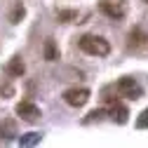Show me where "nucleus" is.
Wrapping results in <instances>:
<instances>
[{"instance_id":"obj_1","label":"nucleus","mask_w":148,"mask_h":148,"mask_svg":"<svg viewBox=\"0 0 148 148\" xmlns=\"http://www.w3.org/2000/svg\"><path fill=\"white\" fill-rule=\"evenodd\" d=\"M78 45H80V49L85 54H89V57H108V52H110L108 40L101 38V35H92V33L82 35L78 40Z\"/></svg>"},{"instance_id":"obj_2","label":"nucleus","mask_w":148,"mask_h":148,"mask_svg":"<svg viewBox=\"0 0 148 148\" xmlns=\"http://www.w3.org/2000/svg\"><path fill=\"white\" fill-rule=\"evenodd\" d=\"M115 92H118L120 97L129 99V101H136V99L143 97V87H141L134 78H129V75H125V78H120V80L115 82Z\"/></svg>"},{"instance_id":"obj_3","label":"nucleus","mask_w":148,"mask_h":148,"mask_svg":"<svg viewBox=\"0 0 148 148\" xmlns=\"http://www.w3.org/2000/svg\"><path fill=\"white\" fill-rule=\"evenodd\" d=\"M99 12L108 19H125L127 14V0H99Z\"/></svg>"},{"instance_id":"obj_4","label":"nucleus","mask_w":148,"mask_h":148,"mask_svg":"<svg viewBox=\"0 0 148 148\" xmlns=\"http://www.w3.org/2000/svg\"><path fill=\"white\" fill-rule=\"evenodd\" d=\"M14 110H16V115H19V118H21L24 122H31V125H33V122H38V120L42 118L40 108L35 106L33 101H19Z\"/></svg>"},{"instance_id":"obj_5","label":"nucleus","mask_w":148,"mask_h":148,"mask_svg":"<svg viewBox=\"0 0 148 148\" xmlns=\"http://www.w3.org/2000/svg\"><path fill=\"white\" fill-rule=\"evenodd\" d=\"M64 101L73 108H80L89 101V89L87 87H71V89L64 92Z\"/></svg>"},{"instance_id":"obj_6","label":"nucleus","mask_w":148,"mask_h":148,"mask_svg":"<svg viewBox=\"0 0 148 148\" xmlns=\"http://www.w3.org/2000/svg\"><path fill=\"white\" fill-rule=\"evenodd\" d=\"M106 115L113 120V122H118V125H125V122L129 120V108H127L122 101H118V99H108Z\"/></svg>"},{"instance_id":"obj_7","label":"nucleus","mask_w":148,"mask_h":148,"mask_svg":"<svg viewBox=\"0 0 148 148\" xmlns=\"http://www.w3.org/2000/svg\"><path fill=\"white\" fill-rule=\"evenodd\" d=\"M146 40H148V38H146V33H143L141 28H134L132 33H129V42H127V47H129V49H134V52H139V49L146 45Z\"/></svg>"},{"instance_id":"obj_8","label":"nucleus","mask_w":148,"mask_h":148,"mask_svg":"<svg viewBox=\"0 0 148 148\" xmlns=\"http://www.w3.org/2000/svg\"><path fill=\"white\" fill-rule=\"evenodd\" d=\"M24 71H26V66H24L21 57H19V54H14V57L10 59V64H7V73H10V75H14V78H21Z\"/></svg>"},{"instance_id":"obj_9","label":"nucleus","mask_w":148,"mask_h":148,"mask_svg":"<svg viewBox=\"0 0 148 148\" xmlns=\"http://www.w3.org/2000/svg\"><path fill=\"white\" fill-rule=\"evenodd\" d=\"M0 136L3 139H14L16 136V122L14 120H3L0 122Z\"/></svg>"},{"instance_id":"obj_10","label":"nucleus","mask_w":148,"mask_h":148,"mask_svg":"<svg viewBox=\"0 0 148 148\" xmlns=\"http://www.w3.org/2000/svg\"><path fill=\"white\" fill-rule=\"evenodd\" d=\"M45 59L47 61H57L59 59V47H57V42H54L52 38L45 40Z\"/></svg>"},{"instance_id":"obj_11","label":"nucleus","mask_w":148,"mask_h":148,"mask_svg":"<svg viewBox=\"0 0 148 148\" xmlns=\"http://www.w3.org/2000/svg\"><path fill=\"white\" fill-rule=\"evenodd\" d=\"M42 141V134L40 132H28V134H21L19 136V143L21 146H35V143H40Z\"/></svg>"},{"instance_id":"obj_12","label":"nucleus","mask_w":148,"mask_h":148,"mask_svg":"<svg viewBox=\"0 0 148 148\" xmlns=\"http://www.w3.org/2000/svg\"><path fill=\"white\" fill-rule=\"evenodd\" d=\"M57 19L59 21H66V24L68 21H78V12L75 10H59L57 12Z\"/></svg>"},{"instance_id":"obj_13","label":"nucleus","mask_w":148,"mask_h":148,"mask_svg":"<svg viewBox=\"0 0 148 148\" xmlns=\"http://www.w3.org/2000/svg\"><path fill=\"white\" fill-rule=\"evenodd\" d=\"M24 12H26L24 5H21V3H16V5H14V12H12V16H10V21H12V24H19V19L24 16Z\"/></svg>"},{"instance_id":"obj_14","label":"nucleus","mask_w":148,"mask_h":148,"mask_svg":"<svg viewBox=\"0 0 148 148\" xmlns=\"http://www.w3.org/2000/svg\"><path fill=\"white\" fill-rule=\"evenodd\" d=\"M136 127H139V129H148V108L136 118Z\"/></svg>"},{"instance_id":"obj_15","label":"nucleus","mask_w":148,"mask_h":148,"mask_svg":"<svg viewBox=\"0 0 148 148\" xmlns=\"http://www.w3.org/2000/svg\"><path fill=\"white\" fill-rule=\"evenodd\" d=\"M103 115H106V110H101V108H99V110H92V113H89V118H87L85 122H94V120L99 122V120H103Z\"/></svg>"},{"instance_id":"obj_16","label":"nucleus","mask_w":148,"mask_h":148,"mask_svg":"<svg viewBox=\"0 0 148 148\" xmlns=\"http://www.w3.org/2000/svg\"><path fill=\"white\" fill-rule=\"evenodd\" d=\"M146 3H148V0H146Z\"/></svg>"}]
</instances>
